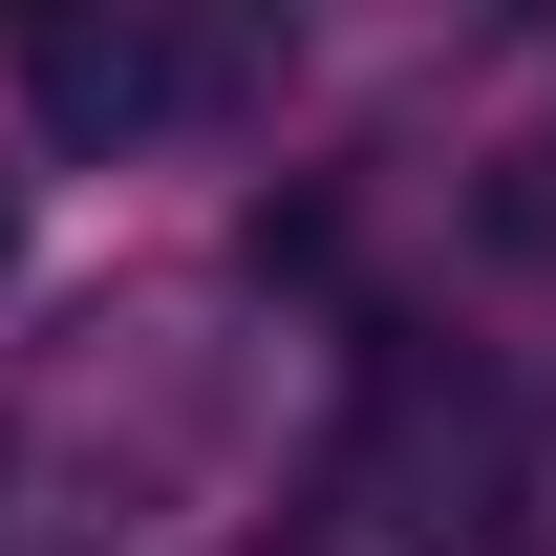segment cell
Returning a JSON list of instances; mask_svg holds the SVG:
<instances>
[{"instance_id": "cell-1", "label": "cell", "mask_w": 556, "mask_h": 556, "mask_svg": "<svg viewBox=\"0 0 556 556\" xmlns=\"http://www.w3.org/2000/svg\"><path fill=\"white\" fill-rule=\"evenodd\" d=\"M214 65H236V43H150V22H22V108H43V129H108V150H129L150 108H193Z\"/></svg>"}, {"instance_id": "cell-2", "label": "cell", "mask_w": 556, "mask_h": 556, "mask_svg": "<svg viewBox=\"0 0 556 556\" xmlns=\"http://www.w3.org/2000/svg\"><path fill=\"white\" fill-rule=\"evenodd\" d=\"M0 257H22V150H0Z\"/></svg>"}]
</instances>
